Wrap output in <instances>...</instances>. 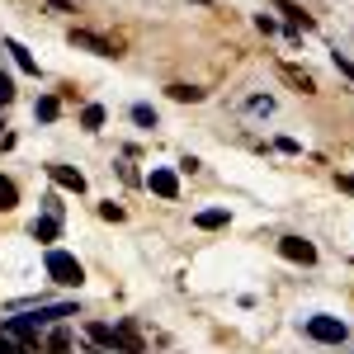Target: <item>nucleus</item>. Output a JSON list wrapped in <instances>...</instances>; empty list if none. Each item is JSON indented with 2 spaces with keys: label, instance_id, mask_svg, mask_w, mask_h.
I'll return each instance as SVG.
<instances>
[{
  "label": "nucleus",
  "instance_id": "nucleus-7",
  "mask_svg": "<svg viewBox=\"0 0 354 354\" xmlns=\"http://www.w3.org/2000/svg\"><path fill=\"white\" fill-rule=\"evenodd\" d=\"M48 175H53V185H62V189H71V194L85 189V175L71 170V165H48Z\"/></svg>",
  "mask_w": 354,
  "mask_h": 354
},
{
  "label": "nucleus",
  "instance_id": "nucleus-17",
  "mask_svg": "<svg viewBox=\"0 0 354 354\" xmlns=\"http://www.w3.org/2000/svg\"><path fill=\"white\" fill-rule=\"evenodd\" d=\"M33 113H38L43 123H53L57 113H62V104H57V95H43V100H38V109H33Z\"/></svg>",
  "mask_w": 354,
  "mask_h": 354
},
{
  "label": "nucleus",
  "instance_id": "nucleus-15",
  "mask_svg": "<svg viewBox=\"0 0 354 354\" xmlns=\"http://www.w3.org/2000/svg\"><path fill=\"white\" fill-rule=\"evenodd\" d=\"M283 81H293V85L302 90V95H312V90H317V81H312L307 71H298V66H283Z\"/></svg>",
  "mask_w": 354,
  "mask_h": 354
},
{
  "label": "nucleus",
  "instance_id": "nucleus-5",
  "mask_svg": "<svg viewBox=\"0 0 354 354\" xmlns=\"http://www.w3.org/2000/svg\"><path fill=\"white\" fill-rule=\"evenodd\" d=\"M147 185H151V194H161V198H180V180H175V170H151Z\"/></svg>",
  "mask_w": 354,
  "mask_h": 354
},
{
  "label": "nucleus",
  "instance_id": "nucleus-22",
  "mask_svg": "<svg viewBox=\"0 0 354 354\" xmlns=\"http://www.w3.org/2000/svg\"><path fill=\"white\" fill-rule=\"evenodd\" d=\"M15 100V85H10V76H0V104H10Z\"/></svg>",
  "mask_w": 354,
  "mask_h": 354
},
{
  "label": "nucleus",
  "instance_id": "nucleus-16",
  "mask_svg": "<svg viewBox=\"0 0 354 354\" xmlns=\"http://www.w3.org/2000/svg\"><path fill=\"white\" fill-rule=\"evenodd\" d=\"M170 100H180V104H198L203 90H198V85H170Z\"/></svg>",
  "mask_w": 354,
  "mask_h": 354
},
{
  "label": "nucleus",
  "instance_id": "nucleus-25",
  "mask_svg": "<svg viewBox=\"0 0 354 354\" xmlns=\"http://www.w3.org/2000/svg\"><path fill=\"white\" fill-rule=\"evenodd\" d=\"M335 185H340V189H345V194H354V175H340Z\"/></svg>",
  "mask_w": 354,
  "mask_h": 354
},
{
  "label": "nucleus",
  "instance_id": "nucleus-8",
  "mask_svg": "<svg viewBox=\"0 0 354 354\" xmlns=\"http://www.w3.org/2000/svg\"><path fill=\"white\" fill-rule=\"evenodd\" d=\"M274 10H283V15H288V24H293V28H312V15L302 10L298 0H274Z\"/></svg>",
  "mask_w": 354,
  "mask_h": 354
},
{
  "label": "nucleus",
  "instance_id": "nucleus-14",
  "mask_svg": "<svg viewBox=\"0 0 354 354\" xmlns=\"http://www.w3.org/2000/svg\"><path fill=\"white\" fill-rule=\"evenodd\" d=\"M85 335H90L95 345H104V350H113V326H104V322H90V326H85Z\"/></svg>",
  "mask_w": 354,
  "mask_h": 354
},
{
  "label": "nucleus",
  "instance_id": "nucleus-18",
  "mask_svg": "<svg viewBox=\"0 0 354 354\" xmlns=\"http://www.w3.org/2000/svg\"><path fill=\"white\" fill-rule=\"evenodd\" d=\"M81 123H85V128H90V133H95V128H104V109H100V104H85Z\"/></svg>",
  "mask_w": 354,
  "mask_h": 354
},
{
  "label": "nucleus",
  "instance_id": "nucleus-10",
  "mask_svg": "<svg viewBox=\"0 0 354 354\" xmlns=\"http://www.w3.org/2000/svg\"><path fill=\"white\" fill-rule=\"evenodd\" d=\"M5 335H15V340H38V326H33V322H28V317H10V322H5Z\"/></svg>",
  "mask_w": 354,
  "mask_h": 354
},
{
  "label": "nucleus",
  "instance_id": "nucleus-11",
  "mask_svg": "<svg viewBox=\"0 0 354 354\" xmlns=\"http://www.w3.org/2000/svg\"><path fill=\"white\" fill-rule=\"evenodd\" d=\"M194 222H198L203 232H218V227H227V222H232V218H227V208H203V213H198V218H194Z\"/></svg>",
  "mask_w": 354,
  "mask_h": 354
},
{
  "label": "nucleus",
  "instance_id": "nucleus-9",
  "mask_svg": "<svg viewBox=\"0 0 354 354\" xmlns=\"http://www.w3.org/2000/svg\"><path fill=\"white\" fill-rule=\"evenodd\" d=\"M33 241H57V232H62V222H57V213H48V218H33Z\"/></svg>",
  "mask_w": 354,
  "mask_h": 354
},
{
  "label": "nucleus",
  "instance_id": "nucleus-20",
  "mask_svg": "<svg viewBox=\"0 0 354 354\" xmlns=\"http://www.w3.org/2000/svg\"><path fill=\"white\" fill-rule=\"evenodd\" d=\"M335 71H340V76H350V81H354V62H350L345 53H335Z\"/></svg>",
  "mask_w": 354,
  "mask_h": 354
},
{
  "label": "nucleus",
  "instance_id": "nucleus-19",
  "mask_svg": "<svg viewBox=\"0 0 354 354\" xmlns=\"http://www.w3.org/2000/svg\"><path fill=\"white\" fill-rule=\"evenodd\" d=\"M133 123H142V128H156V109H147V104H133Z\"/></svg>",
  "mask_w": 354,
  "mask_h": 354
},
{
  "label": "nucleus",
  "instance_id": "nucleus-13",
  "mask_svg": "<svg viewBox=\"0 0 354 354\" xmlns=\"http://www.w3.org/2000/svg\"><path fill=\"white\" fill-rule=\"evenodd\" d=\"M5 53H15V62H19V71H28V76H38V62L28 57L24 43H5Z\"/></svg>",
  "mask_w": 354,
  "mask_h": 354
},
{
  "label": "nucleus",
  "instance_id": "nucleus-2",
  "mask_svg": "<svg viewBox=\"0 0 354 354\" xmlns=\"http://www.w3.org/2000/svg\"><path fill=\"white\" fill-rule=\"evenodd\" d=\"M307 335H312V340H322V345H340L350 330H345L340 317H312V322H307Z\"/></svg>",
  "mask_w": 354,
  "mask_h": 354
},
{
  "label": "nucleus",
  "instance_id": "nucleus-1",
  "mask_svg": "<svg viewBox=\"0 0 354 354\" xmlns=\"http://www.w3.org/2000/svg\"><path fill=\"white\" fill-rule=\"evenodd\" d=\"M48 274H53V283H62V288H81L85 283V270L71 250H48Z\"/></svg>",
  "mask_w": 354,
  "mask_h": 354
},
{
  "label": "nucleus",
  "instance_id": "nucleus-6",
  "mask_svg": "<svg viewBox=\"0 0 354 354\" xmlns=\"http://www.w3.org/2000/svg\"><path fill=\"white\" fill-rule=\"evenodd\" d=\"M113 354H142V335H137L128 322L113 326Z\"/></svg>",
  "mask_w": 354,
  "mask_h": 354
},
{
  "label": "nucleus",
  "instance_id": "nucleus-4",
  "mask_svg": "<svg viewBox=\"0 0 354 354\" xmlns=\"http://www.w3.org/2000/svg\"><path fill=\"white\" fill-rule=\"evenodd\" d=\"M279 255L293 260V265H317V245L302 241V236H283V241H279Z\"/></svg>",
  "mask_w": 354,
  "mask_h": 354
},
{
  "label": "nucleus",
  "instance_id": "nucleus-3",
  "mask_svg": "<svg viewBox=\"0 0 354 354\" xmlns=\"http://www.w3.org/2000/svg\"><path fill=\"white\" fill-rule=\"evenodd\" d=\"M71 48H85V53H95V57H118V48H113L109 38H100L90 28H71Z\"/></svg>",
  "mask_w": 354,
  "mask_h": 354
},
{
  "label": "nucleus",
  "instance_id": "nucleus-24",
  "mask_svg": "<svg viewBox=\"0 0 354 354\" xmlns=\"http://www.w3.org/2000/svg\"><path fill=\"white\" fill-rule=\"evenodd\" d=\"M0 354H19V350H15V340H10V335H0Z\"/></svg>",
  "mask_w": 354,
  "mask_h": 354
},
{
  "label": "nucleus",
  "instance_id": "nucleus-21",
  "mask_svg": "<svg viewBox=\"0 0 354 354\" xmlns=\"http://www.w3.org/2000/svg\"><path fill=\"white\" fill-rule=\"evenodd\" d=\"M100 218H109V222H123V208H118V203H100Z\"/></svg>",
  "mask_w": 354,
  "mask_h": 354
},
{
  "label": "nucleus",
  "instance_id": "nucleus-23",
  "mask_svg": "<svg viewBox=\"0 0 354 354\" xmlns=\"http://www.w3.org/2000/svg\"><path fill=\"white\" fill-rule=\"evenodd\" d=\"M255 24H260V33H274V28H279V24H274V15H255Z\"/></svg>",
  "mask_w": 354,
  "mask_h": 354
},
{
  "label": "nucleus",
  "instance_id": "nucleus-12",
  "mask_svg": "<svg viewBox=\"0 0 354 354\" xmlns=\"http://www.w3.org/2000/svg\"><path fill=\"white\" fill-rule=\"evenodd\" d=\"M15 208H19V189H15V180L0 175V213H15Z\"/></svg>",
  "mask_w": 354,
  "mask_h": 354
}]
</instances>
